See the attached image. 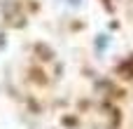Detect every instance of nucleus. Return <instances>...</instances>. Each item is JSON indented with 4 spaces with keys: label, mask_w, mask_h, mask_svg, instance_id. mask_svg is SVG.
Instances as JSON below:
<instances>
[{
    "label": "nucleus",
    "mask_w": 133,
    "mask_h": 129,
    "mask_svg": "<svg viewBox=\"0 0 133 129\" xmlns=\"http://www.w3.org/2000/svg\"><path fill=\"white\" fill-rule=\"evenodd\" d=\"M68 2H70V5H79V0H68Z\"/></svg>",
    "instance_id": "obj_1"
}]
</instances>
